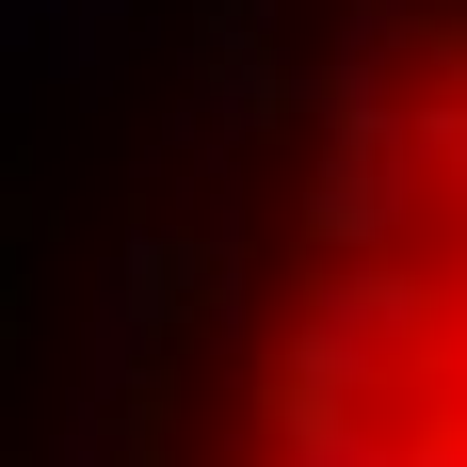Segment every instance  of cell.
Wrapping results in <instances>:
<instances>
[{"label":"cell","mask_w":467,"mask_h":467,"mask_svg":"<svg viewBox=\"0 0 467 467\" xmlns=\"http://www.w3.org/2000/svg\"><path fill=\"white\" fill-rule=\"evenodd\" d=\"M65 467H467V0H145Z\"/></svg>","instance_id":"1"}]
</instances>
